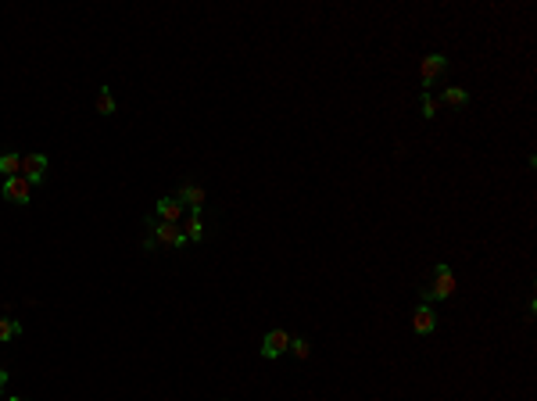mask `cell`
<instances>
[{"instance_id": "obj_7", "label": "cell", "mask_w": 537, "mask_h": 401, "mask_svg": "<svg viewBox=\"0 0 537 401\" xmlns=\"http://www.w3.org/2000/svg\"><path fill=\"white\" fill-rule=\"evenodd\" d=\"M4 201H11V204H29V183H25L22 176L4 179Z\"/></svg>"}, {"instance_id": "obj_15", "label": "cell", "mask_w": 537, "mask_h": 401, "mask_svg": "<svg viewBox=\"0 0 537 401\" xmlns=\"http://www.w3.org/2000/svg\"><path fill=\"white\" fill-rule=\"evenodd\" d=\"M437 111H440V101L430 97V94H423V118H437Z\"/></svg>"}, {"instance_id": "obj_3", "label": "cell", "mask_w": 537, "mask_h": 401, "mask_svg": "<svg viewBox=\"0 0 537 401\" xmlns=\"http://www.w3.org/2000/svg\"><path fill=\"white\" fill-rule=\"evenodd\" d=\"M43 172H47V154H22V179L29 183V187H36V183H43Z\"/></svg>"}, {"instance_id": "obj_5", "label": "cell", "mask_w": 537, "mask_h": 401, "mask_svg": "<svg viewBox=\"0 0 537 401\" xmlns=\"http://www.w3.org/2000/svg\"><path fill=\"white\" fill-rule=\"evenodd\" d=\"M445 72H448V57H445V54H426V57H423V65H419V79H423V86H433Z\"/></svg>"}, {"instance_id": "obj_14", "label": "cell", "mask_w": 537, "mask_h": 401, "mask_svg": "<svg viewBox=\"0 0 537 401\" xmlns=\"http://www.w3.org/2000/svg\"><path fill=\"white\" fill-rule=\"evenodd\" d=\"M97 111H101V115H115V97H111L108 86L97 90Z\"/></svg>"}, {"instance_id": "obj_1", "label": "cell", "mask_w": 537, "mask_h": 401, "mask_svg": "<svg viewBox=\"0 0 537 401\" xmlns=\"http://www.w3.org/2000/svg\"><path fill=\"white\" fill-rule=\"evenodd\" d=\"M158 244H169V248H183V244H186V233H179L172 223L147 219V223H144V248L154 251Z\"/></svg>"}, {"instance_id": "obj_2", "label": "cell", "mask_w": 537, "mask_h": 401, "mask_svg": "<svg viewBox=\"0 0 537 401\" xmlns=\"http://www.w3.org/2000/svg\"><path fill=\"white\" fill-rule=\"evenodd\" d=\"M455 272H452V265H445V262H437L433 265V283L430 287H423V304H430V301H448L452 294H455Z\"/></svg>"}, {"instance_id": "obj_18", "label": "cell", "mask_w": 537, "mask_h": 401, "mask_svg": "<svg viewBox=\"0 0 537 401\" xmlns=\"http://www.w3.org/2000/svg\"><path fill=\"white\" fill-rule=\"evenodd\" d=\"M11 401H29V398H11Z\"/></svg>"}, {"instance_id": "obj_8", "label": "cell", "mask_w": 537, "mask_h": 401, "mask_svg": "<svg viewBox=\"0 0 537 401\" xmlns=\"http://www.w3.org/2000/svg\"><path fill=\"white\" fill-rule=\"evenodd\" d=\"M412 330H416L419 337H426V333L437 330V316H433V308H430V304H419L416 312H412Z\"/></svg>"}, {"instance_id": "obj_11", "label": "cell", "mask_w": 537, "mask_h": 401, "mask_svg": "<svg viewBox=\"0 0 537 401\" xmlns=\"http://www.w3.org/2000/svg\"><path fill=\"white\" fill-rule=\"evenodd\" d=\"M440 101H445L448 108H466L469 104V94L462 86H445V94H440Z\"/></svg>"}, {"instance_id": "obj_9", "label": "cell", "mask_w": 537, "mask_h": 401, "mask_svg": "<svg viewBox=\"0 0 537 401\" xmlns=\"http://www.w3.org/2000/svg\"><path fill=\"white\" fill-rule=\"evenodd\" d=\"M179 204L183 208H190V211H201V204H204V190L201 187H194V183H186V187H179Z\"/></svg>"}, {"instance_id": "obj_17", "label": "cell", "mask_w": 537, "mask_h": 401, "mask_svg": "<svg viewBox=\"0 0 537 401\" xmlns=\"http://www.w3.org/2000/svg\"><path fill=\"white\" fill-rule=\"evenodd\" d=\"M4 384H8V373H4V369H0V391H4Z\"/></svg>"}, {"instance_id": "obj_10", "label": "cell", "mask_w": 537, "mask_h": 401, "mask_svg": "<svg viewBox=\"0 0 537 401\" xmlns=\"http://www.w3.org/2000/svg\"><path fill=\"white\" fill-rule=\"evenodd\" d=\"M18 172H22V154L18 150H4V154H0V176L11 179Z\"/></svg>"}, {"instance_id": "obj_4", "label": "cell", "mask_w": 537, "mask_h": 401, "mask_svg": "<svg viewBox=\"0 0 537 401\" xmlns=\"http://www.w3.org/2000/svg\"><path fill=\"white\" fill-rule=\"evenodd\" d=\"M291 351V333L287 330H269L262 341V358H279Z\"/></svg>"}, {"instance_id": "obj_16", "label": "cell", "mask_w": 537, "mask_h": 401, "mask_svg": "<svg viewBox=\"0 0 537 401\" xmlns=\"http://www.w3.org/2000/svg\"><path fill=\"white\" fill-rule=\"evenodd\" d=\"M291 355L294 358H308V341H305V337H291Z\"/></svg>"}, {"instance_id": "obj_6", "label": "cell", "mask_w": 537, "mask_h": 401, "mask_svg": "<svg viewBox=\"0 0 537 401\" xmlns=\"http://www.w3.org/2000/svg\"><path fill=\"white\" fill-rule=\"evenodd\" d=\"M183 211H186V208L179 204V197H162V201H158L154 219H158V223H172V226H176V223L183 219Z\"/></svg>"}, {"instance_id": "obj_12", "label": "cell", "mask_w": 537, "mask_h": 401, "mask_svg": "<svg viewBox=\"0 0 537 401\" xmlns=\"http://www.w3.org/2000/svg\"><path fill=\"white\" fill-rule=\"evenodd\" d=\"M186 240L201 244L204 240V226H201V211H190V219H186Z\"/></svg>"}, {"instance_id": "obj_13", "label": "cell", "mask_w": 537, "mask_h": 401, "mask_svg": "<svg viewBox=\"0 0 537 401\" xmlns=\"http://www.w3.org/2000/svg\"><path fill=\"white\" fill-rule=\"evenodd\" d=\"M18 333H22V323H18V319L0 316V344H4V341H15Z\"/></svg>"}]
</instances>
